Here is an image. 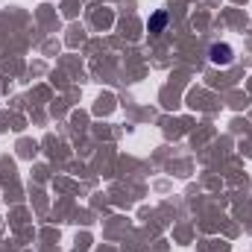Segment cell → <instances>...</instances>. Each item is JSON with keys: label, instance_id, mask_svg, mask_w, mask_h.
Here are the masks:
<instances>
[{"label": "cell", "instance_id": "6da1fadb", "mask_svg": "<svg viewBox=\"0 0 252 252\" xmlns=\"http://www.w3.org/2000/svg\"><path fill=\"white\" fill-rule=\"evenodd\" d=\"M232 56H235V50L229 44H211V50H208V59L214 64H229Z\"/></svg>", "mask_w": 252, "mask_h": 252}, {"label": "cell", "instance_id": "7a4b0ae2", "mask_svg": "<svg viewBox=\"0 0 252 252\" xmlns=\"http://www.w3.org/2000/svg\"><path fill=\"white\" fill-rule=\"evenodd\" d=\"M164 24H167V12H156V15L150 18L147 30H150V32H161V30H164Z\"/></svg>", "mask_w": 252, "mask_h": 252}]
</instances>
